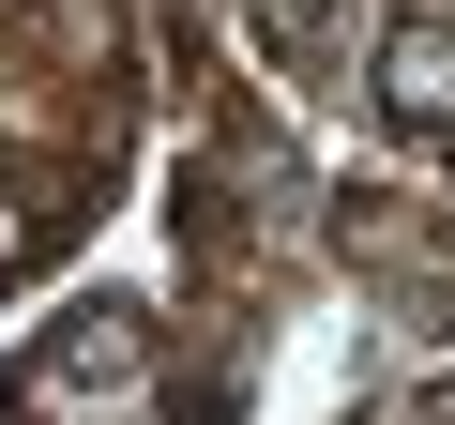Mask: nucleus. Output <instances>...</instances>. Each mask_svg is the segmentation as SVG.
<instances>
[{
  "instance_id": "nucleus-1",
  "label": "nucleus",
  "mask_w": 455,
  "mask_h": 425,
  "mask_svg": "<svg viewBox=\"0 0 455 425\" xmlns=\"http://www.w3.org/2000/svg\"><path fill=\"white\" fill-rule=\"evenodd\" d=\"M379 92H395V122H455V31H395Z\"/></svg>"
}]
</instances>
